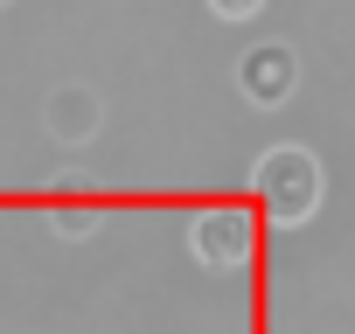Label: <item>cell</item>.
Here are the masks:
<instances>
[{
    "label": "cell",
    "instance_id": "1",
    "mask_svg": "<svg viewBox=\"0 0 355 334\" xmlns=\"http://www.w3.org/2000/svg\"><path fill=\"white\" fill-rule=\"evenodd\" d=\"M258 195L272 223H306L320 209V160L306 146H272L258 160Z\"/></svg>",
    "mask_w": 355,
    "mask_h": 334
},
{
    "label": "cell",
    "instance_id": "3",
    "mask_svg": "<svg viewBox=\"0 0 355 334\" xmlns=\"http://www.w3.org/2000/svg\"><path fill=\"white\" fill-rule=\"evenodd\" d=\"M189 251H196L202 265H244V258H251V223H244L237 209H209V216L189 223Z\"/></svg>",
    "mask_w": 355,
    "mask_h": 334
},
{
    "label": "cell",
    "instance_id": "4",
    "mask_svg": "<svg viewBox=\"0 0 355 334\" xmlns=\"http://www.w3.org/2000/svg\"><path fill=\"white\" fill-rule=\"evenodd\" d=\"M42 118H49V132H56L63 146H84V139L98 132V118H105V112H98V91L63 84V91H49V112H42Z\"/></svg>",
    "mask_w": 355,
    "mask_h": 334
},
{
    "label": "cell",
    "instance_id": "2",
    "mask_svg": "<svg viewBox=\"0 0 355 334\" xmlns=\"http://www.w3.org/2000/svg\"><path fill=\"white\" fill-rule=\"evenodd\" d=\"M293 84H300V56H293L286 42H258V49L237 56V91H244L251 105H286Z\"/></svg>",
    "mask_w": 355,
    "mask_h": 334
},
{
    "label": "cell",
    "instance_id": "7",
    "mask_svg": "<svg viewBox=\"0 0 355 334\" xmlns=\"http://www.w3.org/2000/svg\"><path fill=\"white\" fill-rule=\"evenodd\" d=\"M0 8H8V0H0Z\"/></svg>",
    "mask_w": 355,
    "mask_h": 334
},
{
    "label": "cell",
    "instance_id": "5",
    "mask_svg": "<svg viewBox=\"0 0 355 334\" xmlns=\"http://www.w3.org/2000/svg\"><path fill=\"white\" fill-rule=\"evenodd\" d=\"M49 223H56L63 237H91V230H98V209H56Z\"/></svg>",
    "mask_w": 355,
    "mask_h": 334
},
{
    "label": "cell",
    "instance_id": "6",
    "mask_svg": "<svg viewBox=\"0 0 355 334\" xmlns=\"http://www.w3.org/2000/svg\"><path fill=\"white\" fill-rule=\"evenodd\" d=\"M265 8V0H209V15H223V21H251Z\"/></svg>",
    "mask_w": 355,
    "mask_h": 334
}]
</instances>
